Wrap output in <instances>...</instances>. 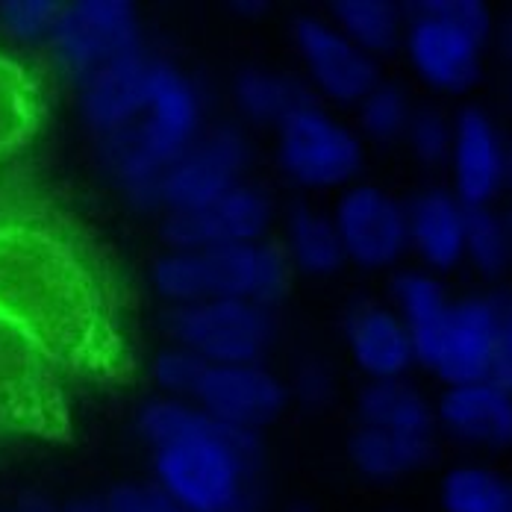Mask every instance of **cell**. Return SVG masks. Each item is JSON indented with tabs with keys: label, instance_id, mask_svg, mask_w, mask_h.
Listing matches in <instances>:
<instances>
[{
	"label": "cell",
	"instance_id": "32",
	"mask_svg": "<svg viewBox=\"0 0 512 512\" xmlns=\"http://www.w3.org/2000/svg\"><path fill=\"white\" fill-rule=\"evenodd\" d=\"M498 307H501V324H498V345H495L489 380H495L512 395V292H498Z\"/></svg>",
	"mask_w": 512,
	"mask_h": 512
},
{
	"label": "cell",
	"instance_id": "8",
	"mask_svg": "<svg viewBox=\"0 0 512 512\" xmlns=\"http://www.w3.org/2000/svg\"><path fill=\"white\" fill-rule=\"evenodd\" d=\"M274 133L277 165L301 189H339L362 171L359 136L318 101L292 112Z\"/></svg>",
	"mask_w": 512,
	"mask_h": 512
},
{
	"label": "cell",
	"instance_id": "22",
	"mask_svg": "<svg viewBox=\"0 0 512 512\" xmlns=\"http://www.w3.org/2000/svg\"><path fill=\"white\" fill-rule=\"evenodd\" d=\"M286 262L307 277H330L348 262L330 215L309 204H292L286 212Z\"/></svg>",
	"mask_w": 512,
	"mask_h": 512
},
{
	"label": "cell",
	"instance_id": "10",
	"mask_svg": "<svg viewBox=\"0 0 512 512\" xmlns=\"http://www.w3.org/2000/svg\"><path fill=\"white\" fill-rule=\"evenodd\" d=\"M330 218L336 224L345 259L359 268H392L410 251L407 204L380 186L359 183L345 189Z\"/></svg>",
	"mask_w": 512,
	"mask_h": 512
},
{
	"label": "cell",
	"instance_id": "31",
	"mask_svg": "<svg viewBox=\"0 0 512 512\" xmlns=\"http://www.w3.org/2000/svg\"><path fill=\"white\" fill-rule=\"evenodd\" d=\"M286 389H289V401L295 398L304 410H324L336 395V380L321 359H304L292 383H286Z\"/></svg>",
	"mask_w": 512,
	"mask_h": 512
},
{
	"label": "cell",
	"instance_id": "4",
	"mask_svg": "<svg viewBox=\"0 0 512 512\" xmlns=\"http://www.w3.org/2000/svg\"><path fill=\"white\" fill-rule=\"evenodd\" d=\"M404 51L424 86L462 95L477 86L492 12L483 0H418L404 6Z\"/></svg>",
	"mask_w": 512,
	"mask_h": 512
},
{
	"label": "cell",
	"instance_id": "19",
	"mask_svg": "<svg viewBox=\"0 0 512 512\" xmlns=\"http://www.w3.org/2000/svg\"><path fill=\"white\" fill-rule=\"evenodd\" d=\"M433 451L436 436H401L359 424L348 439L351 465L371 483H395L410 477L433 460Z\"/></svg>",
	"mask_w": 512,
	"mask_h": 512
},
{
	"label": "cell",
	"instance_id": "29",
	"mask_svg": "<svg viewBox=\"0 0 512 512\" xmlns=\"http://www.w3.org/2000/svg\"><path fill=\"white\" fill-rule=\"evenodd\" d=\"M62 3L56 0H6L0 3V24L3 30L27 45L48 42L56 27Z\"/></svg>",
	"mask_w": 512,
	"mask_h": 512
},
{
	"label": "cell",
	"instance_id": "14",
	"mask_svg": "<svg viewBox=\"0 0 512 512\" xmlns=\"http://www.w3.org/2000/svg\"><path fill=\"white\" fill-rule=\"evenodd\" d=\"M454 195L465 209L492 206L507 186V142L480 106H462L451 142Z\"/></svg>",
	"mask_w": 512,
	"mask_h": 512
},
{
	"label": "cell",
	"instance_id": "5",
	"mask_svg": "<svg viewBox=\"0 0 512 512\" xmlns=\"http://www.w3.org/2000/svg\"><path fill=\"white\" fill-rule=\"evenodd\" d=\"M165 330L171 345L201 357L206 365L265 362L277 342L274 309L248 301H204L168 307Z\"/></svg>",
	"mask_w": 512,
	"mask_h": 512
},
{
	"label": "cell",
	"instance_id": "15",
	"mask_svg": "<svg viewBox=\"0 0 512 512\" xmlns=\"http://www.w3.org/2000/svg\"><path fill=\"white\" fill-rule=\"evenodd\" d=\"M154 62L156 53L145 48L103 65L83 83H77L80 115L98 139L118 133L142 118L151 98Z\"/></svg>",
	"mask_w": 512,
	"mask_h": 512
},
{
	"label": "cell",
	"instance_id": "33",
	"mask_svg": "<svg viewBox=\"0 0 512 512\" xmlns=\"http://www.w3.org/2000/svg\"><path fill=\"white\" fill-rule=\"evenodd\" d=\"M59 512H103L101 498H74L68 504H62Z\"/></svg>",
	"mask_w": 512,
	"mask_h": 512
},
{
	"label": "cell",
	"instance_id": "13",
	"mask_svg": "<svg viewBox=\"0 0 512 512\" xmlns=\"http://www.w3.org/2000/svg\"><path fill=\"white\" fill-rule=\"evenodd\" d=\"M292 39L307 68L312 95L342 106L359 103L383 77L380 62L357 48L330 21L315 15H298L292 24Z\"/></svg>",
	"mask_w": 512,
	"mask_h": 512
},
{
	"label": "cell",
	"instance_id": "16",
	"mask_svg": "<svg viewBox=\"0 0 512 512\" xmlns=\"http://www.w3.org/2000/svg\"><path fill=\"white\" fill-rule=\"evenodd\" d=\"M433 412L436 424L462 445L486 451L512 445V395L495 380L448 386Z\"/></svg>",
	"mask_w": 512,
	"mask_h": 512
},
{
	"label": "cell",
	"instance_id": "6",
	"mask_svg": "<svg viewBox=\"0 0 512 512\" xmlns=\"http://www.w3.org/2000/svg\"><path fill=\"white\" fill-rule=\"evenodd\" d=\"M501 307L498 292L451 298L448 309L412 339L415 362L430 368L445 386L477 383L492 377Z\"/></svg>",
	"mask_w": 512,
	"mask_h": 512
},
{
	"label": "cell",
	"instance_id": "27",
	"mask_svg": "<svg viewBox=\"0 0 512 512\" xmlns=\"http://www.w3.org/2000/svg\"><path fill=\"white\" fill-rule=\"evenodd\" d=\"M407 145L412 156L427 165H445L451 159V142H454V121L439 112L436 106H418L412 109L410 127H407Z\"/></svg>",
	"mask_w": 512,
	"mask_h": 512
},
{
	"label": "cell",
	"instance_id": "20",
	"mask_svg": "<svg viewBox=\"0 0 512 512\" xmlns=\"http://www.w3.org/2000/svg\"><path fill=\"white\" fill-rule=\"evenodd\" d=\"M315 101L309 83L298 74L251 65L233 77V103L239 115L259 127L277 130L292 112Z\"/></svg>",
	"mask_w": 512,
	"mask_h": 512
},
{
	"label": "cell",
	"instance_id": "7",
	"mask_svg": "<svg viewBox=\"0 0 512 512\" xmlns=\"http://www.w3.org/2000/svg\"><path fill=\"white\" fill-rule=\"evenodd\" d=\"M59 68L83 83L98 68L145 51V27L130 0H74L62 3L51 39Z\"/></svg>",
	"mask_w": 512,
	"mask_h": 512
},
{
	"label": "cell",
	"instance_id": "24",
	"mask_svg": "<svg viewBox=\"0 0 512 512\" xmlns=\"http://www.w3.org/2000/svg\"><path fill=\"white\" fill-rule=\"evenodd\" d=\"M445 512H512V477L486 465H457L442 477Z\"/></svg>",
	"mask_w": 512,
	"mask_h": 512
},
{
	"label": "cell",
	"instance_id": "12",
	"mask_svg": "<svg viewBox=\"0 0 512 512\" xmlns=\"http://www.w3.org/2000/svg\"><path fill=\"white\" fill-rule=\"evenodd\" d=\"M271 221H274L271 198L251 183H242L224 198L201 209L168 212L162 218V239L168 251L254 245V242H265Z\"/></svg>",
	"mask_w": 512,
	"mask_h": 512
},
{
	"label": "cell",
	"instance_id": "36",
	"mask_svg": "<svg viewBox=\"0 0 512 512\" xmlns=\"http://www.w3.org/2000/svg\"><path fill=\"white\" fill-rule=\"evenodd\" d=\"M286 512H318V510H312L309 504H295L292 510H286Z\"/></svg>",
	"mask_w": 512,
	"mask_h": 512
},
{
	"label": "cell",
	"instance_id": "34",
	"mask_svg": "<svg viewBox=\"0 0 512 512\" xmlns=\"http://www.w3.org/2000/svg\"><path fill=\"white\" fill-rule=\"evenodd\" d=\"M501 45H504V51H507V56H510V59H512V18H510V21H507V27H504Z\"/></svg>",
	"mask_w": 512,
	"mask_h": 512
},
{
	"label": "cell",
	"instance_id": "30",
	"mask_svg": "<svg viewBox=\"0 0 512 512\" xmlns=\"http://www.w3.org/2000/svg\"><path fill=\"white\" fill-rule=\"evenodd\" d=\"M103 512H189L171 501L151 480H127L101 498Z\"/></svg>",
	"mask_w": 512,
	"mask_h": 512
},
{
	"label": "cell",
	"instance_id": "1",
	"mask_svg": "<svg viewBox=\"0 0 512 512\" xmlns=\"http://www.w3.org/2000/svg\"><path fill=\"white\" fill-rule=\"evenodd\" d=\"M154 486L189 512L265 510V448L189 401L154 398L139 412Z\"/></svg>",
	"mask_w": 512,
	"mask_h": 512
},
{
	"label": "cell",
	"instance_id": "26",
	"mask_svg": "<svg viewBox=\"0 0 512 512\" xmlns=\"http://www.w3.org/2000/svg\"><path fill=\"white\" fill-rule=\"evenodd\" d=\"M465 256L483 277H501L512 259V239L507 218L492 206L465 212Z\"/></svg>",
	"mask_w": 512,
	"mask_h": 512
},
{
	"label": "cell",
	"instance_id": "11",
	"mask_svg": "<svg viewBox=\"0 0 512 512\" xmlns=\"http://www.w3.org/2000/svg\"><path fill=\"white\" fill-rule=\"evenodd\" d=\"M189 404L224 427L259 436L286 412L289 389L265 362L206 365Z\"/></svg>",
	"mask_w": 512,
	"mask_h": 512
},
{
	"label": "cell",
	"instance_id": "18",
	"mask_svg": "<svg viewBox=\"0 0 512 512\" xmlns=\"http://www.w3.org/2000/svg\"><path fill=\"white\" fill-rule=\"evenodd\" d=\"M465 206L448 189H424L407 204L410 248L436 271H451L465 256Z\"/></svg>",
	"mask_w": 512,
	"mask_h": 512
},
{
	"label": "cell",
	"instance_id": "35",
	"mask_svg": "<svg viewBox=\"0 0 512 512\" xmlns=\"http://www.w3.org/2000/svg\"><path fill=\"white\" fill-rule=\"evenodd\" d=\"M507 186L512 189V142L507 145Z\"/></svg>",
	"mask_w": 512,
	"mask_h": 512
},
{
	"label": "cell",
	"instance_id": "25",
	"mask_svg": "<svg viewBox=\"0 0 512 512\" xmlns=\"http://www.w3.org/2000/svg\"><path fill=\"white\" fill-rule=\"evenodd\" d=\"M359 106V130L377 145H395L407 136L412 106L410 95L401 83L380 80Z\"/></svg>",
	"mask_w": 512,
	"mask_h": 512
},
{
	"label": "cell",
	"instance_id": "21",
	"mask_svg": "<svg viewBox=\"0 0 512 512\" xmlns=\"http://www.w3.org/2000/svg\"><path fill=\"white\" fill-rule=\"evenodd\" d=\"M357 424L401 436H436V412L407 380H368L357 395Z\"/></svg>",
	"mask_w": 512,
	"mask_h": 512
},
{
	"label": "cell",
	"instance_id": "23",
	"mask_svg": "<svg viewBox=\"0 0 512 512\" xmlns=\"http://www.w3.org/2000/svg\"><path fill=\"white\" fill-rule=\"evenodd\" d=\"M330 15V24L374 59L404 45L407 12L392 0H336Z\"/></svg>",
	"mask_w": 512,
	"mask_h": 512
},
{
	"label": "cell",
	"instance_id": "17",
	"mask_svg": "<svg viewBox=\"0 0 512 512\" xmlns=\"http://www.w3.org/2000/svg\"><path fill=\"white\" fill-rule=\"evenodd\" d=\"M345 342L368 380H404L415 365L407 324L395 309L380 304H357L348 312Z\"/></svg>",
	"mask_w": 512,
	"mask_h": 512
},
{
	"label": "cell",
	"instance_id": "37",
	"mask_svg": "<svg viewBox=\"0 0 512 512\" xmlns=\"http://www.w3.org/2000/svg\"><path fill=\"white\" fill-rule=\"evenodd\" d=\"M507 227H510V239H512V215H507Z\"/></svg>",
	"mask_w": 512,
	"mask_h": 512
},
{
	"label": "cell",
	"instance_id": "9",
	"mask_svg": "<svg viewBox=\"0 0 512 512\" xmlns=\"http://www.w3.org/2000/svg\"><path fill=\"white\" fill-rule=\"evenodd\" d=\"M251 142L236 124L206 127L198 142L180 154L159 183V212H192L245 183Z\"/></svg>",
	"mask_w": 512,
	"mask_h": 512
},
{
	"label": "cell",
	"instance_id": "28",
	"mask_svg": "<svg viewBox=\"0 0 512 512\" xmlns=\"http://www.w3.org/2000/svg\"><path fill=\"white\" fill-rule=\"evenodd\" d=\"M204 371V359L195 357L192 351H186L180 345L162 348L151 362V377L162 389V398H174V401H192Z\"/></svg>",
	"mask_w": 512,
	"mask_h": 512
},
{
	"label": "cell",
	"instance_id": "2",
	"mask_svg": "<svg viewBox=\"0 0 512 512\" xmlns=\"http://www.w3.org/2000/svg\"><path fill=\"white\" fill-rule=\"evenodd\" d=\"M204 130L201 86L171 59L156 56L151 98L142 118L98 139V159L127 204L156 212L162 174Z\"/></svg>",
	"mask_w": 512,
	"mask_h": 512
},
{
	"label": "cell",
	"instance_id": "3",
	"mask_svg": "<svg viewBox=\"0 0 512 512\" xmlns=\"http://www.w3.org/2000/svg\"><path fill=\"white\" fill-rule=\"evenodd\" d=\"M289 271L277 245L254 242L206 251H165L151 268V283L171 307L248 301L274 309L289 292Z\"/></svg>",
	"mask_w": 512,
	"mask_h": 512
}]
</instances>
